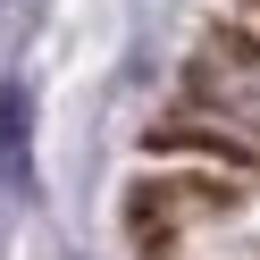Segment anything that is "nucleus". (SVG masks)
Here are the masks:
<instances>
[{
	"label": "nucleus",
	"mask_w": 260,
	"mask_h": 260,
	"mask_svg": "<svg viewBox=\"0 0 260 260\" xmlns=\"http://www.w3.org/2000/svg\"><path fill=\"white\" fill-rule=\"evenodd\" d=\"M0 185H9V193L34 185V151H25V92H17V84H0Z\"/></svg>",
	"instance_id": "nucleus-2"
},
{
	"label": "nucleus",
	"mask_w": 260,
	"mask_h": 260,
	"mask_svg": "<svg viewBox=\"0 0 260 260\" xmlns=\"http://www.w3.org/2000/svg\"><path fill=\"white\" fill-rule=\"evenodd\" d=\"M193 210H226V193L218 185H151L135 202V226H143V235H168V226L193 218Z\"/></svg>",
	"instance_id": "nucleus-1"
}]
</instances>
